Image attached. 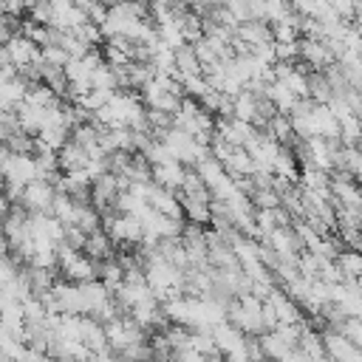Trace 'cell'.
I'll list each match as a JSON object with an SVG mask.
<instances>
[{
    "label": "cell",
    "mask_w": 362,
    "mask_h": 362,
    "mask_svg": "<svg viewBox=\"0 0 362 362\" xmlns=\"http://www.w3.org/2000/svg\"><path fill=\"white\" fill-rule=\"evenodd\" d=\"M147 201H150V206H156L158 212L184 221V206H181L178 192H173V189H167V187H161V184L153 181V184H150V195H147Z\"/></svg>",
    "instance_id": "obj_11"
},
{
    "label": "cell",
    "mask_w": 362,
    "mask_h": 362,
    "mask_svg": "<svg viewBox=\"0 0 362 362\" xmlns=\"http://www.w3.org/2000/svg\"><path fill=\"white\" fill-rule=\"evenodd\" d=\"M328 6L342 17V20H351L354 14H356V6H354V0H328Z\"/></svg>",
    "instance_id": "obj_38"
},
{
    "label": "cell",
    "mask_w": 362,
    "mask_h": 362,
    "mask_svg": "<svg viewBox=\"0 0 362 362\" xmlns=\"http://www.w3.org/2000/svg\"><path fill=\"white\" fill-rule=\"evenodd\" d=\"M308 96L320 105H328L334 99V88L322 71H308Z\"/></svg>",
    "instance_id": "obj_21"
},
{
    "label": "cell",
    "mask_w": 362,
    "mask_h": 362,
    "mask_svg": "<svg viewBox=\"0 0 362 362\" xmlns=\"http://www.w3.org/2000/svg\"><path fill=\"white\" fill-rule=\"evenodd\" d=\"M226 320L235 322L246 337H260L266 331L263 322V300L252 291H243L238 297H232V303L226 305Z\"/></svg>",
    "instance_id": "obj_1"
},
{
    "label": "cell",
    "mask_w": 362,
    "mask_h": 362,
    "mask_svg": "<svg viewBox=\"0 0 362 362\" xmlns=\"http://www.w3.org/2000/svg\"><path fill=\"white\" fill-rule=\"evenodd\" d=\"M235 34H238L243 42H249L252 48L266 45V42H274V40H272V23H269V20H246V23H238Z\"/></svg>",
    "instance_id": "obj_12"
},
{
    "label": "cell",
    "mask_w": 362,
    "mask_h": 362,
    "mask_svg": "<svg viewBox=\"0 0 362 362\" xmlns=\"http://www.w3.org/2000/svg\"><path fill=\"white\" fill-rule=\"evenodd\" d=\"M181 85H184V96H192V99H201V96L209 90V82H206V76H204V74L184 76V79H181Z\"/></svg>",
    "instance_id": "obj_28"
},
{
    "label": "cell",
    "mask_w": 362,
    "mask_h": 362,
    "mask_svg": "<svg viewBox=\"0 0 362 362\" xmlns=\"http://www.w3.org/2000/svg\"><path fill=\"white\" fill-rule=\"evenodd\" d=\"M223 167H226V173H229L232 178H238V175H252V173H255V158L249 156V150H246L243 144H232L229 156L223 158Z\"/></svg>",
    "instance_id": "obj_15"
},
{
    "label": "cell",
    "mask_w": 362,
    "mask_h": 362,
    "mask_svg": "<svg viewBox=\"0 0 362 362\" xmlns=\"http://www.w3.org/2000/svg\"><path fill=\"white\" fill-rule=\"evenodd\" d=\"M42 59L51 62V65H62V68H65V62H68L71 57H68V51H65L62 45H42Z\"/></svg>",
    "instance_id": "obj_36"
},
{
    "label": "cell",
    "mask_w": 362,
    "mask_h": 362,
    "mask_svg": "<svg viewBox=\"0 0 362 362\" xmlns=\"http://www.w3.org/2000/svg\"><path fill=\"white\" fill-rule=\"evenodd\" d=\"M198 102H201V107H204V110L218 113V107H221V102H223V90H218V88H212V85H209V90H206Z\"/></svg>",
    "instance_id": "obj_37"
},
{
    "label": "cell",
    "mask_w": 362,
    "mask_h": 362,
    "mask_svg": "<svg viewBox=\"0 0 362 362\" xmlns=\"http://www.w3.org/2000/svg\"><path fill=\"white\" fill-rule=\"evenodd\" d=\"M184 175H187V164L178 161V158H170V161H161V164H153V181L173 189V192H181L184 187Z\"/></svg>",
    "instance_id": "obj_10"
},
{
    "label": "cell",
    "mask_w": 362,
    "mask_h": 362,
    "mask_svg": "<svg viewBox=\"0 0 362 362\" xmlns=\"http://www.w3.org/2000/svg\"><path fill=\"white\" fill-rule=\"evenodd\" d=\"M54 195H57V184H54V181H48V178H34V181L25 184L23 206H25L28 212H51Z\"/></svg>",
    "instance_id": "obj_5"
},
{
    "label": "cell",
    "mask_w": 362,
    "mask_h": 362,
    "mask_svg": "<svg viewBox=\"0 0 362 362\" xmlns=\"http://www.w3.org/2000/svg\"><path fill=\"white\" fill-rule=\"evenodd\" d=\"M3 175H6V181H20V184H28V181L40 178L37 175V158H34V153H11Z\"/></svg>",
    "instance_id": "obj_9"
},
{
    "label": "cell",
    "mask_w": 362,
    "mask_h": 362,
    "mask_svg": "<svg viewBox=\"0 0 362 362\" xmlns=\"http://www.w3.org/2000/svg\"><path fill=\"white\" fill-rule=\"evenodd\" d=\"M322 342L328 351V359H342V362H362V348H356L339 328L322 331Z\"/></svg>",
    "instance_id": "obj_7"
},
{
    "label": "cell",
    "mask_w": 362,
    "mask_h": 362,
    "mask_svg": "<svg viewBox=\"0 0 362 362\" xmlns=\"http://www.w3.org/2000/svg\"><path fill=\"white\" fill-rule=\"evenodd\" d=\"M116 243H113V238L99 226V229H93V232H88V240H85V255H90L93 260H107V257H116V249H113Z\"/></svg>",
    "instance_id": "obj_13"
},
{
    "label": "cell",
    "mask_w": 362,
    "mask_h": 362,
    "mask_svg": "<svg viewBox=\"0 0 362 362\" xmlns=\"http://www.w3.org/2000/svg\"><path fill=\"white\" fill-rule=\"evenodd\" d=\"M274 54H277V62L300 59V40L297 42H274Z\"/></svg>",
    "instance_id": "obj_35"
},
{
    "label": "cell",
    "mask_w": 362,
    "mask_h": 362,
    "mask_svg": "<svg viewBox=\"0 0 362 362\" xmlns=\"http://www.w3.org/2000/svg\"><path fill=\"white\" fill-rule=\"evenodd\" d=\"M102 54H105V59L110 62V65H116V68H122V65H127V62H133V57L122 48V45H116L113 40H107L105 42V48H102Z\"/></svg>",
    "instance_id": "obj_32"
},
{
    "label": "cell",
    "mask_w": 362,
    "mask_h": 362,
    "mask_svg": "<svg viewBox=\"0 0 362 362\" xmlns=\"http://www.w3.org/2000/svg\"><path fill=\"white\" fill-rule=\"evenodd\" d=\"M362 139V113H348L339 119V141L345 147H356Z\"/></svg>",
    "instance_id": "obj_22"
},
{
    "label": "cell",
    "mask_w": 362,
    "mask_h": 362,
    "mask_svg": "<svg viewBox=\"0 0 362 362\" xmlns=\"http://www.w3.org/2000/svg\"><path fill=\"white\" fill-rule=\"evenodd\" d=\"M175 68L181 71V76H192V74H204V65L195 54V45L192 42H184L175 48Z\"/></svg>",
    "instance_id": "obj_19"
},
{
    "label": "cell",
    "mask_w": 362,
    "mask_h": 362,
    "mask_svg": "<svg viewBox=\"0 0 362 362\" xmlns=\"http://www.w3.org/2000/svg\"><path fill=\"white\" fill-rule=\"evenodd\" d=\"M337 266H339V272L345 274V280L362 277V249H356V246H342L339 255H337Z\"/></svg>",
    "instance_id": "obj_18"
},
{
    "label": "cell",
    "mask_w": 362,
    "mask_h": 362,
    "mask_svg": "<svg viewBox=\"0 0 362 362\" xmlns=\"http://www.w3.org/2000/svg\"><path fill=\"white\" fill-rule=\"evenodd\" d=\"M76 286H79V314H96L113 297V291L99 277L85 280V283H76Z\"/></svg>",
    "instance_id": "obj_8"
},
{
    "label": "cell",
    "mask_w": 362,
    "mask_h": 362,
    "mask_svg": "<svg viewBox=\"0 0 362 362\" xmlns=\"http://www.w3.org/2000/svg\"><path fill=\"white\" fill-rule=\"evenodd\" d=\"M20 31V20L14 14H0V48Z\"/></svg>",
    "instance_id": "obj_34"
},
{
    "label": "cell",
    "mask_w": 362,
    "mask_h": 362,
    "mask_svg": "<svg viewBox=\"0 0 362 362\" xmlns=\"http://www.w3.org/2000/svg\"><path fill=\"white\" fill-rule=\"evenodd\" d=\"M99 280H102L110 291H116V286L124 280V266H122L116 257L102 260V263H99Z\"/></svg>",
    "instance_id": "obj_24"
},
{
    "label": "cell",
    "mask_w": 362,
    "mask_h": 362,
    "mask_svg": "<svg viewBox=\"0 0 362 362\" xmlns=\"http://www.w3.org/2000/svg\"><path fill=\"white\" fill-rule=\"evenodd\" d=\"M3 187H6V175L0 173V189H3Z\"/></svg>",
    "instance_id": "obj_41"
},
{
    "label": "cell",
    "mask_w": 362,
    "mask_h": 362,
    "mask_svg": "<svg viewBox=\"0 0 362 362\" xmlns=\"http://www.w3.org/2000/svg\"><path fill=\"white\" fill-rule=\"evenodd\" d=\"M37 136H40L51 150H59V147L71 139V130H68V127H62V124H48V127H42Z\"/></svg>",
    "instance_id": "obj_26"
},
{
    "label": "cell",
    "mask_w": 362,
    "mask_h": 362,
    "mask_svg": "<svg viewBox=\"0 0 362 362\" xmlns=\"http://www.w3.org/2000/svg\"><path fill=\"white\" fill-rule=\"evenodd\" d=\"M181 99H184V96L175 93V90H170V88H164V85L156 79V74H153V79H150L147 85H141V102H144L147 107L175 113V110L181 107Z\"/></svg>",
    "instance_id": "obj_4"
},
{
    "label": "cell",
    "mask_w": 362,
    "mask_h": 362,
    "mask_svg": "<svg viewBox=\"0 0 362 362\" xmlns=\"http://www.w3.org/2000/svg\"><path fill=\"white\" fill-rule=\"evenodd\" d=\"M235 99V119H243V122H252L257 119V110H260V96L252 93L249 88H243L240 93L232 96Z\"/></svg>",
    "instance_id": "obj_17"
},
{
    "label": "cell",
    "mask_w": 362,
    "mask_h": 362,
    "mask_svg": "<svg viewBox=\"0 0 362 362\" xmlns=\"http://www.w3.org/2000/svg\"><path fill=\"white\" fill-rule=\"evenodd\" d=\"M102 229L113 238L116 246H139L144 238V223L141 218L130 212H110L102 218Z\"/></svg>",
    "instance_id": "obj_2"
},
{
    "label": "cell",
    "mask_w": 362,
    "mask_h": 362,
    "mask_svg": "<svg viewBox=\"0 0 362 362\" xmlns=\"http://www.w3.org/2000/svg\"><path fill=\"white\" fill-rule=\"evenodd\" d=\"M266 96L272 99V105H274L280 113H291L294 102L300 99V96H294V93L288 90V85H286L283 79H274V82H269V88H266Z\"/></svg>",
    "instance_id": "obj_20"
},
{
    "label": "cell",
    "mask_w": 362,
    "mask_h": 362,
    "mask_svg": "<svg viewBox=\"0 0 362 362\" xmlns=\"http://www.w3.org/2000/svg\"><path fill=\"white\" fill-rule=\"evenodd\" d=\"M57 164L62 173H71V170H82L88 164V150L82 144H76L74 139H68L59 150H57Z\"/></svg>",
    "instance_id": "obj_14"
},
{
    "label": "cell",
    "mask_w": 362,
    "mask_h": 362,
    "mask_svg": "<svg viewBox=\"0 0 362 362\" xmlns=\"http://www.w3.org/2000/svg\"><path fill=\"white\" fill-rule=\"evenodd\" d=\"M34 141H37V136L34 133H25V130H17L14 136L6 139V144H8L11 153H34Z\"/></svg>",
    "instance_id": "obj_29"
},
{
    "label": "cell",
    "mask_w": 362,
    "mask_h": 362,
    "mask_svg": "<svg viewBox=\"0 0 362 362\" xmlns=\"http://www.w3.org/2000/svg\"><path fill=\"white\" fill-rule=\"evenodd\" d=\"M8 209H11V201H8V195L0 189V221L8 215Z\"/></svg>",
    "instance_id": "obj_40"
},
{
    "label": "cell",
    "mask_w": 362,
    "mask_h": 362,
    "mask_svg": "<svg viewBox=\"0 0 362 362\" xmlns=\"http://www.w3.org/2000/svg\"><path fill=\"white\" fill-rule=\"evenodd\" d=\"M74 34H76L85 45H90V48H93V45H99V40L105 37V34H102V28H99V23H93V20H88V23H82V25H76V28H74Z\"/></svg>",
    "instance_id": "obj_31"
},
{
    "label": "cell",
    "mask_w": 362,
    "mask_h": 362,
    "mask_svg": "<svg viewBox=\"0 0 362 362\" xmlns=\"http://www.w3.org/2000/svg\"><path fill=\"white\" fill-rule=\"evenodd\" d=\"M272 173L274 175H283V178H288L294 184H300V161H297V156H294L291 147H286V144L280 147V153L272 161Z\"/></svg>",
    "instance_id": "obj_16"
},
{
    "label": "cell",
    "mask_w": 362,
    "mask_h": 362,
    "mask_svg": "<svg viewBox=\"0 0 362 362\" xmlns=\"http://www.w3.org/2000/svg\"><path fill=\"white\" fill-rule=\"evenodd\" d=\"M260 240H266L280 257H286V260H297V255L305 249L303 246V240L297 238V232H294V226L288 223V226H277V229H272L266 238H260Z\"/></svg>",
    "instance_id": "obj_6"
},
{
    "label": "cell",
    "mask_w": 362,
    "mask_h": 362,
    "mask_svg": "<svg viewBox=\"0 0 362 362\" xmlns=\"http://www.w3.org/2000/svg\"><path fill=\"white\" fill-rule=\"evenodd\" d=\"M158 28V37L167 42V45H173V48H178V45H184L187 40H184V31H181V23H178V17L175 20H170V23H161V25H156Z\"/></svg>",
    "instance_id": "obj_27"
},
{
    "label": "cell",
    "mask_w": 362,
    "mask_h": 362,
    "mask_svg": "<svg viewBox=\"0 0 362 362\" xmlns=\"http://www.w3.org/2000/svg\"><path fill=\"white\" fill-rule=\"evenodd\" d=\"M8 158H11V150H8V144H6V141H0V173L6 170Z\"/></svg>",
    "instance_id": "obj_39"
},
{
    "label": "cell",
    "mask_w": 362,
    "mask_h": 362,
    "mask_svg": "<svg viewBox=\"0 0 362 362\" xmlns=\"http://www.w3.org/2000/svg\"><path fill=\"white\" fill-rule=\"evenodd\" d=\"M300 62L311 71H325L337 57L322 37H300Z\"/></svg>",
    "instance_id": "obj_3"
},
{
    "label": "cell",
    "mask_w": 362,
    "mask_h": 362,
    "mask_svg": "<svg viewBox=\"0 0 362 362\" xmlns=\"http://www.w3.org/2000/svg\"><path fill=\"white\" fill-rule=\"evenodd\" d=\"M339 331H342L356 348H362V317H345L342 325H339Z\"/></svg>",
    "instance_id": "obj_33"
},
{
    "label": "cell",
    "mask_w": 362,
    "mask_h": 362,
    "mask_svg": "<svg viewBox=\"0 0 362 362\" xmlns=\"http://www.w3.org/2000/svg\"><path fill=\"white\" fill-rule=\"evenodd\" d=\"M283 198L277 195V189L274 187H255V192H252V204L257 206V209H269V206H277Z\"/></svg>",
    "instance_id": "obj_30"
},
{
    "label": "cell",
    "mask_w": 362,
    "mask_h": 362,
    "mask_svg": "<svg viewBox=\"0 0 362 362\" xmlns=\"http://www.w3.org/2000/svg\"><path fill=\"white\" fill-rule=\"evenodd\" d=\"M90 85H93V88H102V90H119V74H116V68L105 59L102 65L93 68V74H90Z\"/></svg>",
    "instance_id": "obj_23"
},
{
    "label": "cell",
    "mask_w": 362,
    "mask_h": 362,
    "mask_svg": "<svg viewBox=\"0 0 362 362\" xmlns=\"http://www.w3.org/2000/svg\"><path fill=\"white\" fill-rule=\"evenodd\" d=\"M74 209H76V198L68 195V192H62V189H57L54 204H51V212L68 226V223H74Z\"/></svg>",
    "instance_id": "obj_25"
}]
</instances>
